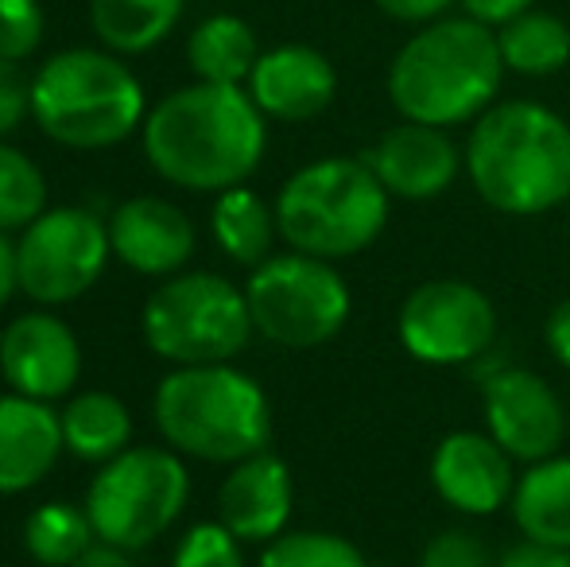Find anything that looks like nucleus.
Wrapping results in <instances>:
<instances>
[{"mask_svg": "<svg viewBox=\"0 0 570 567\" xmlns=\"http://www.w3.org/2000/svg\"><path fill=\"white\" fill-rule=\"evenodd\" d=\"M543 342H548L551 358H556L563 370H570V300L556 303L543 323Z\"/></svg>", "mask_w": 570, "mask_h": 567, "instance_id": "nucleus-36", "label": "nucleus"}, {"mask_svg": "<svg viewBox=\"0 0 570 567\" xmlns=\"http://www.w3.org/2000/svg\"><path fill=\"white\" fill-rule=\"evenodd\" d=\"M94 545H98V532L86 506L78 509L70 501H47L31 509V517L23 521V548L43 567H75Z\"/></svg>", "mask_w": 570, "mask_h": 567, "instance_id": "nucleus-26", "label": "nucleus"}, {"mask_svg": "<svg viewBox=\"0 0 570 567\" xmlns=\"http://www.w3.org/2000/svg\"><path fill=\"white\" fill-rule=\"evenodd\" d=\"M187 59H190V70L198 75V82L245 86L256 59H261V43H256V31L248 28L240 16L218 12V16H206V20L190 31Z\"/></svg>", "mask_w": 570, "mask_h": 567, "instance_id": "nucleus-21", "label": "nucleus"}, {"mask_svg": "<svg viewBox=\"0 0 570 567\" xmlns=\"http://www.w3.org/2000/svg\"><path fill=\"white\" fill-rule=\"evenodd\" d=\"M245 90L272 121L299 125L326 114L338 94V70L318 47L307 43H279L261 51Z\"/></svg>", "mask_w": 570, "mask_h": 567, "instance_id": "nucleus-16", "label": "nucleus"}, {"mask_svg": "<svg viewBox=\"0 0 570 567\" xmlns=\"http://www.w3.org/2000/svg\"><path fill=\"white\" fill-rule=\"evenodd\" d=\"M420 567H493V560H489V548L481 545V537L465 529H443L428 540Z\"/></svg>", "mask_w": 570, "mask_h": 567, "instance_id": "nucleus-31", "label": "nucleus"}, {"mask_svg": "<svg viewBox=\"0 0 570 567\" xmlns=\"http://www.w3.org/2000/svg\"><path fill=\"white\" fill-rule=\"evenodd\" d=\"M497 47L509 75L551 78L570 62V23L548 8H528L497 28Z\"/></svg>", "mask_w": 570, "mask_h": 567, "instance_id": "nucleus-22", "label": "nucleus"}, {"mask_svg": "<svg viewBox=\"0 0 570 567\" xmlns=\"http://www.w3.org/2000/svg\"><path fill=\"white\" fill-rule=\"evenodd\" d=\"M431 486L465 517H489L512 501V454L489 431H451L431 454Z\"/></svg>", "mask_w": 570, "mask_h": 567, "instance_id": "nucleus-14", "label": "nucleus"}, {"mask_svg": "<svg viewBox=\"0 0 570 567\" xmlns=\"http://www.w3.org/2000/svg\"><path fill=\"white\" fill-rule=\"evenodd\" d=\"M504 59L497 31L470 16L423 23L389 62V101L400 121L458 129L497 106Z\"/></svg>", "mask_w": 570, "mask_h": 567, "instance_id": "nucleus-2", "label": "nucleus"}, {"mask_svg": "<svg viewBox=\"0 0 570 567\" xmlns=\"http://www.w3.org/2000/svg\"><path fill=\"white\" fill-rule=\"evenodd\" d=\"M20 292V253L8 242V234L0 229V307Z\"/></svg>", "mask_w": 570, "mask_h": 567, "instance_id": "nucleus-37", "label": "nucleus"}, {"mask_svg": "<svg viewBox=\"0 0 570 567\" xmlns=\"http://www.w3.org/2000/svg\"><path fill=\"white\" fill-rule=\"evenodd\" d=\"M392 195L365 156H326L299 167L276 195L279 237L323 261L357 257L389 226Z\"/></svg>", "mask_w": 570, "mask_h": 567, "instance_id": "nucleus-6", "label": "nucleus"}, {"mask_svg": "<svg viewBox=\"0 0 570 567\" xmlns=\"http://www.w3.org/2000/svg\"><path fill=\"white\" fill-rule=\"evenodd\" d=\"M365 164L376 172L392 198L428 203L465 172V151L451 140V129L400 121L365 151Z\"/></svg>", "mask_w": 570, "mask_h": 567, "instance_id": "nucleus-15", "label": "nucleus"}, {"mask_svg": "<svg viewBox=\"0 0 570 567\" xmlns=\"http://www.w3.org/2000/svg\"><path fill=\"white\" fill-rule=\"evenodd\" d=\"M509 506L524 540L570 548V454L528 462Z\"/></svg>", "mask_w": 570, "mask_h": 567, "instance_id": "nucleus-20", "label": "nucleus"}, {"mask_svg": "<svg viewBox=\"0 0 570 567\" xmlns=\"http://www.w3.org/2000/svg\"><path fill=\"white\" fill-rule=\"evenodd\" d=\"M62 420V443L75 459L86 462H109L120 451H128L132 439V417L125 401L114 393H78L67 409L59 412Z\"/></svg>", "mask_w": 570, "mask_h": 567, "instance_id": "nucleus-25", "label": "nucleus"}, {"mask_svg": "<svg viewBox=\"0 0 570 567\" xmlns=\"http://www.w3.org/2000/svg\"><path fill=\"white\" fill-rule=\"evenodd\" d=\"M256 334L287 350L331 342L350 323V284L331 261L307 253H279L253 268L245 284Z\"/></svg>", "mask_w": 570, "mask_h": 567, "instance_id": "nucleus-9", "label": "nucleus"}, {"mask_svg": "<svg viewBox=\"0 0 570 567\" xmlns=\"http://www.w3.org/2000/svg\"><path fill=\"white\" fill-rule=\"evenodd\" d=\"M389 20L407 23V28H423V23H435L443 16H451L458 0H373Z\"/></svg>", "mask_w": 570, "mask_h": 567, "instance_id": "nucleus-33", "label": "nucleus"}, {"mask_svg": "<svg viewBox=\"0 0 570 567\" xmlns=\"http://www.w3.org/2000/svg\"><path fill=\"white\" fill-rule=\"evenodd\" d=\"M47 211V179L36 159L0 140V229H28Z\"/></svg>", "mask_w": 570, "mask_h": 567, "instance_id": "nucleus-27", "label": "nucleus"}, {"mask_svg": "<svg viewBox=\"0 0 570 567\" xmlns=\"http://www.w3.org/2000/svg\"><path fill=\"white\" fill-rule=\"evenodd\" d=\"M109 245L117 261L140 276H175L195 253V226L167 198L136 195L109 218Z\"/></svg>", "mask_w": 570, "mask_h": 567, "instance_id": "nucleus-17", "label": "nucleus"}, {"mask_svg": "<svg viewBox=\"0 0 570 567\" xmlns=\"http://www.w3.org/2000/svg\"><path fill=\"white\" fill-rule=\"evenodd\" d=\"M481 404L489 436L520 462L551 459L570 436V409L532 370H497L481 385Z\"/></svg>", "mask_w": 570, "mask_h": 567, "instance_id": "nucleus-12", "label": "nucleus"}, {"mask_svg": "<svg viewBox=\"0 0 570 567\" xmlns=\"http://www.w3.org/2000/svg\"><path fill=\"white\" fill-rule=\"evenodd\" d=\"M16 253H20V292L43 307H59L86 295L106 273V261L114 253L109 222L82 206H55L23 229Z\"/></svg>", "mask_w": 570, "mask_h": 567, "instance_id": "nucleus-10", "label": "nucleus"}, {"mask_svg": "<svg viewBox=\"0 0 570 567\" xmlns=\"http://www.w3.org/2000/svg\"><path fill=\"white\" fill-rule=\"evenodd\" d=\"M497 567H570V548L556 545H535V540H520L497 560Z\"/></svg>", "mask_w": 570, "mask_h": 567, "instance_id": "nucleus-34", "label": "nucleus"}, {"mask_svg": "<svg viewBox=\"0 0 570 567\" xmlns=\"http://www.w3.org/2000/svg\"><path fill=\"white\" fill-rule=\"evenodd\" d=\"M210 226H214L218 250L245 268L264 265V261L272 257V242H276V234H279L276 206H268L256 190H248L245 183L222 190V195L214 198Z\"/></svg>", "mask_w": 570, "mask_h": 567, "instance_id": "nucleus-23", "label": "nucleus"}, {"mask_svg": "<svg viewBox=\"0 0 570 567\" xmlns=\"http://www.w3.org/2000/svg\"><path fill=\"white\" fill-rule=\"evenodd\" d=\"M148 117L144 86L114 51L70 47L31 78V121L62 148L98 151L128 140Z\"/></svg>", "mask_w": 570, "mask_h": 567, "instance_id": "nucleus-5", "label": "nucleus"}, {"mask_svg": "<svg viewBox=\"0 0 570 567\" xmlns=\"http://www.w3.org/2000/svg\"><path fill=\"white\" fill-rule=\"evenodd\" d=\"M264 121L245 86H183L144 117V156L175 187L222 195L261 167Z\"/></svg>", "mask_w": 570, "mask_h": 567, "instance_id": "nucleus-1", "label": "nucleus"}, {"mask_svg": "<svg viewBox=\"0 0 570 567\" xmlns=\"http://www.w3.org/2000/svg\"><path fill=\"white\" fill-rule=\"evenodd\" d=\"M292 470L279 454L256 451L248 459L233 462L229 478L218 490L222 525L237 540H276L292 517Z\"/></svg>", "mask_w": 570, "mask_h": 567, "instance_id": "nucleus-18", "label": "nucleus"}, {"mask_svg": "<svg viewBox=\"0 0 570 567\" xmlns=\"http://www.w3.org/2000/svg\"><path fill=\"white\" fill-rule=\"evenodd\" d=\"M458 8H462V16H470V20H478L497 31L509 20H517L520 12L535 8V0H458Z\"/></svg>", "mask_w": 570, "mask_h": 567, "instance_id": "nucleus-35", "label": "nucleus"}, {"mask_svg": "<svg viewBox=\"0 0 570 567\" xmlns=\"http://www.w3.org/2000/svg\"><path fill=\"white\" fill-rule=\"evenodd\" d=\"M156 428L179 454L240 462L268 451L272 404L256 378L229 362L179 365L156 389Z\"/></svg>", "mask_w": 570, "mask_h": 567, "instance_id": "nucleus-4", "label": "nucleus"}, {"mask_svg": "<svg viewBox=\"0 0 570 567\" xmlns=\"http://www.w3.org/2000/svg\"><path fill=\"white\" fill-rule=\"evenodd\" d=\"M75 567H136V564L128 560L125 548H114V545H106V540H98Z\"/></svg>", "mask_w": 570, "mask_h": 567, "instance_id": "nucleus-38", "label": "nucleus"}, {"mask_svg": "<svg viewBox=\"0 0 570 567\" xmlns=\"http://www.w3.org/2000/svg\"><path fill=\"white\" fill-rule=\"evenodd\" d=\"M31 117V78H23L20 62L0 59V140L12 137Z\"/></svg>", "mask_w": 570, "mask_h": 567, "instance_id": "nucleus-32", "label": "nucleus"}, {"mask_svg": "<svg viewBox=\"0 0 570 567\" xmlns=\"http://www.w3.org/2000/svg\"><path fill=\"white\" fill-rule=\"evenodd\" d=\"M183 8L187 0H90V23L114 55H144L171 36Z\"/></svg>", "mask_w": 570, "mask_h": 567, "instance_id": "nucleus-24", "label": "nucleus"}, {"mask_svg": "<svg viewBox=\"0 0 570 567\" xmlns=\"http://www.w3.org/2000/svg\"><path fill=\"white\" fill-rule=\"evenodd\" d=\"M261 567H368L361 548L338 532H279L261 553Z\"/></svg>", "mask_w": 570, "mask_h": 567, "instance_id": "nucleus-28", "label": "nucleus"}, {"mask_svg": "<svg viewBox=\"0 0 570 567\" xmlns=\"http://www.w3.org/2000/svg\"><path fill=\"white\" fill-rule=\"evenodd\" d=\"M396 334L415 362L465 365L497 342V307L470 281H428L400 303Z\"/></svg>", "mask_w": 570, "mask_h": 567, "instance_id": "nucleus-11", "label": "nucleus"}, {"mask_svg": "<svg viewBox=\"0 0 570 567\" xmlns=\"http://www.w3.org/2000/svg\"><path fill=\"white\" fill-rule=\"evenodd\" d=\"M0 373L31 401H59L82 378V346L62 319L31 311L0 334Z\"/></svg>", "mask_w": 570, "mask_h": 567, "instance_id": "nucleus-13", "label": "nucleus"}, {"mask_svg": "<svg viewBox=\"0 0 570 567\" xmlns=\"http://www.w3.org/2000/svg\"><path fill=\"white\" fill-rule=\"evenodd\" d=\"M62 451V420L51 404L23 393L0 397V493H23L39 486Z\"/></svg>", "mask_w": 570, "mask_h": 567, "instance_id": "nucleus-19", "label": "nucleus"}, {"mask_svg": "<svg viewBox=\"0 0 570 567\" xmlns=\"http://www.w3.org/2000/svg\"><path fill=\"white\" fill-rule=\"evenodd\" d=\"M190 498V475L175 451L164 447H128L98 470L86 493V514L98 540L125 553L159 540Z\"/></svg>", "mask_w": 570, "mask_h": 567, "instance_id": "nucleus-8", "label": "nucleus"}, {"mask_svg": "<svg viewBox=\"0 0 570 567\" xmlns=\"http://www.w3.org/2000/svg\"><path fill=\"white\" fill-rule=\"evenodd\" d=\"M171 567H245L240 540L222 521L195 525L175 548Z\"/></svg>", "mask_w": 570, "mask_h": 567, "instance_id": "nucleus-30", "label": "nucleus"}, {"mask_svg": "<svg viewBox=\"0 0 570 567\" xmlns=\"http://www.w3.org/2000/svg\"><path fill=\"white\" fill-rule=\"evenodd\" d=\"M567 222H570V198H567Z\"/></svg>", "mask_w": 570, "mask_h": 567, "instance_id": "nucleus-39", "label": "nucleus"}, {"mask_svg": "<svg viewBox=\"0 0 570 567\" xmlns=\"http://www.w3.org/2000/svg\"><path fill=\"white\" fill-rule=\"evenodd\" d=\"M43 8L39 0H0V59L23 62L43 43Z\"/></svg>", "mask_w": 570, "mask_h": 567, "instance_id": "nucleus-29", "label": "nucleus"}, {"mask_svg": "<svg viewBox=\"0 0 570 567\" xmlns=\"http://www.w3.org/2000/svg\"><path fill=\"white\" fill-rule=\"evenodd\" d=\"M253 331L245 292L218 273H175L144 303V342L175 365L233 362Z\"/></svg>", "mask_w": 570, "mask_h": 567, "instance_id": "nucleus-7", "label": "nucleus"}, {"mask_svg": "<svg viewBox=\"0 0 570 567\" xmlns=\"http://www.w3.org/2000/svg\"><path fill=\"white\" fill-rule=\"evenodd\" d=\"M465 175L485 206L532 218L570 198V125L540 101H497L473 121Z\"/></svg>", "mask_w": 570, "mask_h": 567, "instance_id": "nucleus-3", "label": "nucleus"}]
</instances>
